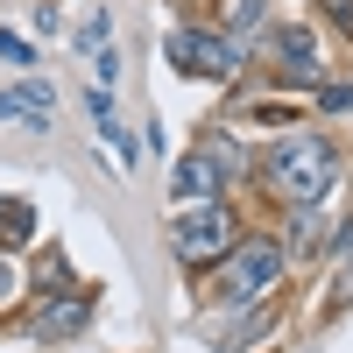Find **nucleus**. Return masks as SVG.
<instances>
[{
	"label": "nucleus",
	"mask_w": 353,
	"mask_h": 353,
	"mask_svg": "<svg viewBox=\"0 0 353 353\" xmlns=\"http://www.w3.org/2000/svg\"><path fill=\"white\" fill-rule=\"evenodd\" d=\"M332 176H339V156H332V141H318V134H283L269 149V191L283 205H318L332 191Z\"/></svg>",
	"instance_id": "f257e3e1"
},
{
	"label": "nucleus",
	"mask_w": 353,
	"mask_h": 353,
	"mask_svg": "<svg viewBox=\"0 0 353 353\" xmlns=\"http://www.w3.org/2000/svg\"><path fill=\"white\" fill-rule=\"evenodd\" d=\"M283 261H290L283 241H241L233 261H226V304H254L261 290L283 276Z\"/></svg>",
	"instance_id": "f03ea898"
},
{
	"label": "nucleus",
	"mask_w": 353,
	"mask_h": 353,
	"mask_svg": "<svg viewBox=\"0 0 353 353\" xmlns=\"http://www.w3.org/2000/svg\"><path fill=\"white\" fill-rule=\"evenodd\" d=\"M226 248H233V212H226V205H191V212L176 219V254H184L191 269L219 261Z\"/></svg>",
	"instance_id": "7ed1b4c3"
},
{
	"label": "nucleus",
	"mask_w": 353,
	"mask_h": 353,
	"mask_svg": "<svg viewBox=\"0 0 353 353\" xmlns=\"http://www.w3.org/2000/svg\"><path fill=\"white\" fill-rule=\"evenodd\" d=\"M226 176H233V149H191V156H176L170 191L184 198V205H212L226 191Z\"/></svg>",
	"instance_id": "20e7f679"
},
{
	"label": "nucleus",
	"mask_w": 353,
	"mask_h": 353,
	"mask_svg": "<svg viewBox=\"0 0 353 353\" xmlns=\"http://www.w3.org/2000/svg\"><path fill=\"white\" fill-rule=\"evenodd\" d=\"M163 57H170L176 71H191V78H226V71H233V43L205 36V28H170V36H163Z\"/></svg>",
	"instance_id": "39448f33"
},
{
	"label": "nucleus",
	"mask_w": 353,
	"mask_h": 353,
	"mask_svg": "<svg viewBox=\"0 0 353 353\" xmlns=\"http://www.w3.org/2000/svg\"><path fill=\"white\" fill-rule=\"evenodd\" d=\"M0 121H8V128H36V134H50V121H57L50 78H14L8 92H0Z\"/></svg>",
	"instance_id": "423d86ee"
},
{
	"label": "nucleus",
	"mask_w": 353,
	"mask_h": 353,
	"mask_svg": "<svg viewBox=\"0 0 353 353\" xmlns=\"http://www.w3.org/2000/svg\"><path fill=\"white\" fill-rule=\"evenodd\" d=\"M78 325H85V304L78 297H43L36 311H28V332H36V339H64Z\"/></svg>",
	"instance_id": "0eeeda50"
},
{
	"label": "nucleus",
	"mask_w": 353,
	"mask_h": 353,
	"mask_svg": "<svg viewBox=\"0 0 353 353\" xmlns=\"http://www.w3.org/2000/svg\"><path fill=\"white\" fill-rule=\"evenodd\" d=\"M92 121H99V141H106V149H113V156H121V170H128V163H134L141 149H134V134L121 128V113H113V99L99 92V85H92Z\"/></svg>",
	"instance_id": "6e6552de"
},
{
	"label": "nucleus",
	"mask_w": 353,
	"mask_h": 353,
	"mask_svg": "<svg viewBox=\"0 0 353 353\" xmlns=\"http://www.w3.org/2000/svg\"><path fill=\"white\" fill-rule=\"evenodd\" d=\"M276 57H283V71H297V85H311V78H318V57H311V36H304L297 21H290L283 36H276Z\"/></svg>",
	"instance_id": "1a4fd4ad"
},
{
	"label": "nucleus",
	"mask_w": 353,
	"mask_h": 353,
	"mask_svg": "<svg viewBox=\"0 0 353 353\" xmlns=\"http://www.w3.org/2000/svg\"><path fill=\"white\" fill-rule=\"evenodd\" d=\"M28 233H36V212H28L21 198H14V205H0V241H14V248H21Z\"/></svg>",
	"instance_id": "9d476101"
},
{
	"label": "nucleus",
	"mask_w": 353,
	"mask_h": 353,
	"mask_svg": "<svg viewBox=\"0 0 353 353\" xmlns=\"http://www.w3.org/2000/svg\"><path fill=\"white\" fill-rule=\"evenodd\" d=\"M78 43H85V50H106V14H85V28H78Z\"/></svg>",
	"instance_id": "9b49d317"
},
{
	"label": "nucleus",
	"mask_w": 353,
	"mask_h": 353,
	"mask_svg": "<svg viewBox=\"0 0 353 353\" xmlns=\"http://www.w3.org/2000/svg\"><path fill=\"white\" fill-rule=\"evenodd\" d=\"M14 297H21V276H14V261L0 254V304H14Z\"/></svg>",
	"instance_id": "f8f14e48"
},
{
	"label": "nucleus",
	"mask_w": 353,
	"mask_h": 353,
	"mask_svg": "<svg viewBox=\"0 0 353 353\" xmlns=\"http://www.w3.org/2000/svg\"><path fill=\"white\" fill-rule=\"evenodd\" d=\"M113 85H121V57L99 50V92H113Z\"/></svg>",
	"instance_id": "ddd939ff"
},
{
	"label": "nucleus",
	"mask_w": 353,
	"mask_h": 353,
	"mask_svg": "<svg viewBox=\"0 0 353 353\" xmlns=\"http://www.w3.org/2000/svg\"><path fill=\"white\" fill-rule=\"evenodd\" d=\"M0 57H8V64H28V57H36V50H28L21 36H8V28H0Z\"/></svg>",
	"instance_id": "4468645a"
},
{
	"label": "nucleus",
	"mask_w": 353,
	"mask_h": 353,
	"mask_svg": "<svg viewBox=\"0 0 353 353\" xmlns=\"http://www.w3.org/2000/svg\"><path fill=\"white\" fill-rule=\"evenodd\" d=\"M325 8H332V14H339V21L353 28V0H325Z\"/></svg>",
	"instance_id": "2eb2a0df"
},
{
	"label": "nucleus",
	"mask_w": 353,
	"mask_h": 353,
	"mask_svg": "<svg viewBox=\"0 0 353 353\" xmlns=\"http://www.w3.org/2000/svg\"><path fill=\"white\" fill-rule=\"evenodd\" d=\"M339 290H346V297H353V261H346V283H339Z\"/></svg>",
	"instance_id": "dca6fc26"
}]
</instances>
